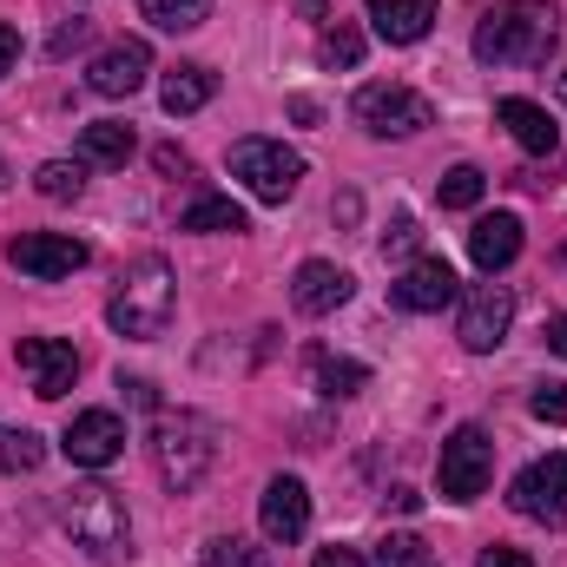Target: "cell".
<instances>
[{"mask_svg": "<svg viewBox=\"0 0 567 567\" xmlns=\"http://www.w3.org/2000/svg\"><path fill=\"white\" fill-rule=\"evenodd\" d=\"M555 47H561L555 0H502L475 27V60L482 66H548Z\"/></svg>", "mask_w": 567, "mask_h": 567, "instance_id": "obj_1", "label": "cell"}, {"mask_svg": "<svg viewBox=\"0 0 567 567\" xmlns=\"http://www.w3.org/2000/svg\"><path fill=\"white\" fill-rule=\"evenodd\" d=\"M172 310H178V278H172V265H165V258H133V265L120 271L113 303H106V323H113L120 337H133V343H152V337H165Z\"/></svg>", "mask_w": 567, "mask_h": 567, "instance_id": "obj_2", "label": "cell"}, {"mask_svg": "<svg viewBox=\"0 0 567 567\" xmlns=\"http://www.w3.org/2000/svg\"><path fill=\"white\" fill-rule=\"evenodd\" d=\"M218 462V423L198 410H165L152 423V468L172 495H192L205 482V468Z\"/></svg>", "mask_w": 567, "mask_h": 567, "instance_id": "obj_3", "label": "cell"}, {"mask_svg": "<svg viewBox=\"0 0 567 567\" xmlns=\"http://www.w3.org/2000/svg\"><path fill=\"white\" fill-rule=\"evenodd\" d=\"M60 528L93 555V561H120L133 555V522H126V502L106 488V482H80L60 495Z\"/></svg>", "mask_w": 567, "mask_h": 567, "instance_id": "obj_4", "label": "cell"}, {"mask_svg": "<svg viewBox=\"0 0 567 567\" xmlns=\"http://www.w3.org/2000/svg\"><path fill=\"white\" fill-rule=\"evenodd\" d=\"M488 475H495V442H488V429L462 423L449 442H442V462H435V482H442V502H455V508H468L482 488H488Z\"/></svg>", "mask_w": 567, "mask_h": 567, "instance_id": "obj_5", "label": "cell"}, {"mask_svg": "<svg viewBox=\"0 0 567 567\" xmlns=\"http://www.w3.org/2000/svg\"><path fill=\"white\" fill-rule=\"evenodd\" d=\"M231 178H245V192L251 198H265V205H284L290 192H297V178H303V158L278 140H238L231 145Z\"/></svg>", "mask_w": 567, "mask_h": 567, "instance_id": "obj_6", "label": "cell"}, {"mask_svg": "<svg viewBox=\"0 0 567 567\" xmlns=\"http://www.w3.org/2000/svg\"><path fill=\"white\" fill-rule=\"evenodd\" d=\"M357 126L370 133V140H410V133H423L435 126V106H429L416 86H363L357 93Z\"/></svg>", "mask_w": 567, "mask_h": 567, "instance_id": "obj_7", "label": "cell"}, {"mask_svg": "<svg viewBox=\"0 0 567 567\" xmlns=\"http://www.w3.org/2000/svg\"><path fill=\"white\" fill-rule=\"evenodd\" d=\"M508 323H515V290L508 284H475L468 297H462V317H455V337H462V350L468 357H488V350H502V337H508Z\"/></svg>", "mask_w": 567, "mask_h": 567, "instance_id": "obj_8", "label": "cell"}, {"mask_svg": "<svg viewBox=\"0 0 567 567\" xmlns=\"http://www.w3.org/2000/svg\"><path fill=\"white\" fill-rule=\"evenodd\" d=\"M508 508L522 522H567V455H542L508 482Z\"/></svg>", "mask_w": 567, "mask_h": 567, "instance_id": "obj_9", "label": "cell"}, {"mask_svg": "<svg viewBox=\"0 0 567 567\" xmlns=\"http://www.w3.org/2000/svg\"><path fill=\"white\" fill-rule=\"evenodd\" d=\"M86 258H93V251H86L80 238H66V231H27V238L7 245V265H13L20 278H40V284L86 271Z\"/></svg>", "mask_w": 567, "mask_h": 567, "instance_id": "obj_10", "label": "cell"}, {"mask_svg": "<svg viewBox=\"0 0 567 567\" xmlns=\"http://www.w3.org/2000/svg\"><path fill=\"white\" fill-rule=\"evenodd\" d=\"M60 449H66L73 468H106V462L126 455V423H120L113 410H80V416L66 423V435H60Z\"/></svg>", "mask_w": 567, "mask_h": 567, "instance_id": "obj_11", "label": "cell"}, {"mask_svg": "<svg viewBox=\"0 0 567 567\" xmlns=\"http://www.w3.org/2000/svg\"><path fill=\"white\" fill-rule=\"evenodd\" d=\"M145 73H152V47H145V40H113V47L93 53L86 86H93L100 100H133L145 86Z\"/></svg>", "mask_w": 567, "mask_h": 567, "instance_id": "obj_12", "label": "cell"}, {"mask_svg": "<svg viewBox=\"0 0 567 567\" xmlns=\"http://www.w3.org/2000/svg\"><path fill=\"white\" fill-rule=\"evenodd\" d=\"M20 370H27V383H33V396H66L73 390V377H80V350L73 343H60V337H20Z\"/></svg>", "mask_w": 567, "mask_h": 567, "instance_id": "obj_13", "label": "cell"}, {"mask_svg": "<svg viewBox=\"0 0 567 567\" xmlns=\"http://www.w3.org/2000/svg\"><path fill=\"white\" fill-rule=\"evenodd\" d=\"M258 522H265V542H303L310 535V488L297 475H271L258 495Z\"/></svg>", "mask_w": 567, "mask_h": 567, "instance_id": "obj_14", "label": "cell"}, {"mask_svg": "<svg viewBox=\"0 0 567 567\" xmlns=\"http://www.w3.org/2000/svg\"><path fill=\"white\" fill-rule=\"evenodd\" d=\"M455 297H462V284H455V271H449V258H416L403 278L390 284V303H396V310H416V317L449 310Z\"/></svg>", "mask_w": 567, "mask_h": 567, "instance_id": "obj_15", "label": "cell"}, {"mask_svg": "<svg viewBox=\"0 0 567 567\" xmlns=\"http://www.w3.org/2000/svg\"><path fill=\"white\" fill-rule=\"evenodd\" d=\"M350 290H357V278H350L343 265L310 258V265H297V278H290V303H297L303 317H330V310L350 303Z\"/></svg>", "mask_w": 567, "mask_h": 567, "instance_id": "obj_16", "label": "cell"}, {"mask_svg": "<svg viewBox=\"0 0 567 567\" xmlns=\"http://www.w3.org/2000/svg\"><path fill=\"white\" fill-rule=\"evenodd\" d=\"M468 258H475L482 278L508 271V265L522 258V218H515V212H488V218H475V231H468Z\"/></svg>", "mask_w": 567, "mask_h": 567, "instance_id": "obj_17", "label": "cell"}, {"mask_svg": "<svg viewBox=\"0 0 567 567\" xmlns=\"http://www.w3.org/2000/svg\"><path fill=\"white\" fill-rule=\"evenodd\" d=\"M363 7H370L377 40H390V47H416L435 27V0H363Z\"/></svg>", "mask_w": 567, "mask_h": 567, "instance_id": "obj_18", "label": "cell"}, {"mask_svg": "<svg viewBox=\"0 0 567 567\" xmlns=\"http://www.w3.org/2000/svg\"><path fill=\"white\" fill-rule=\"evenodd\" d=\"M495 120L515 133V145H522V152H535V158L561 145V126H555V120H548L535 100H495Z\"/></svg>", "mask_w": 567, "mask_h": 567, "instance_id": "obj_19", "label": "cell"}, {"mask_svg": "<svg viewBox=\"0 0 567 567\" xmlns=\"http://www.w3.org/2000/svg\"><path fill=\"white\" fill-rule=\"evenodd\" d=\"M212 93H218V73L212 66H172L165 73V86H158V100H165V113H198V106H212Z\"/></svg>", "mask_w": 567, "mask_h": 567, "instance_id": "obj_20", "label": "cell"}, {"mask_svg": "<svg viewBox=\"0 0 567 567\" xmlns=\"http://www.w3.org/2000/svg\"><path fill=\"white\" fill-rule=\"evenodd\" d=\"M178 231H198V238H218V231H251L245 205L238 198H192L178 212Z\"/></svg>", "mask_w": 567, "mask_h": 567, "instance_id": "obj_21", "label": "cell"}, {"mask_svg": "<svg viewBox=\"0 0 567 567\" xmlns=\"http://www.w3.org/2000/svg\"><path fill=\"white\" fill-rule=\"evenodd\" d=\"M140 152L133 140V126H120V120H93L86 133H80V165H126Z\"/></svg>", "mask_w": 567, "mask_h": 567, "instance_id": "obj_22", "label": "cell"}, {"mask_svg": "<svg viewBox=\"0 0 567 567\" xmlns=\"http://www.w3.org/2000/svg\"><path fill=\"white\" fill-rule=\"evenodd\" d=\"M482 192H488L482 165H449V172H442V185H435L442 212H475V205H482Z\"/></svg>", "mask_w": 567, "mask_h": 567, "instance_id": "obj_23", "label": "cell"}, {"mask_svg": "<svg viewBox=\"0 0 567 567\" xmlns=\"http://www.w3.org/2000/svg\"><path fill=\"white\" fill-rule=\"evenodd\" d=\"M140 13L152 27H165V33H192V27H205L212 0H140Z\"/></svg>", "mask_w": 567, "mask_h": 567, "instance_id": "obj_24", "label": "cell"}, {"mask_svg": "<svg viewBox=\"0 0 567 567\" xmlns=\"http://www.w3.org/2000/svg\"><path fill=\"white\" fill-rule=\"evenodd\" d=\"M370 383V370L363 363H350V357H330V350H317V390L323 396H357Z\"/></svg>", "mask_w": 567, "mask_h": 567, "instance_id": "obj_25", "label": "cell"}, {"mask_svg": "<svg viewBox=\"0 0 567 567\" xmlns=\"http://www.w3.org/2000/svg\"><path fill=\"white\" fill-rule=\"evenodd\" d=\"M40 462H47V442L33 429H0V468L7 475H33Z\"/></svg>", "mask_w": 567, "mask_h": 567, "instance_id": "obj_26", "label": "cell"}, {"mask_svg": "<svg viewBox=\"0 0 567 567\" xmlns=\"http://www.w3.org/2000/svg\"><path fill=\"white\" fill-rule=\"evenodd\" d=\"M80 185H86V165H80V158H73V165H66V158H47V165L33 172V192H40V198H80Z\"/></svg>", "mask_w": 567, "mask_h": 567, "instance_id": "obj_27", "label": "cell"}, {"mask_svg": "<svg viewBox=\"0 0 567 567\" xmlns=\"http://www.w3.org/2000/svg\"><path fill=\"white\" fill-rule=\"evenodd\" d=\"M205 567H265V548L245 535H212L205 542Z\"/></svg>", "mask_w": 567, "mask_h": 567, "instance_id": "obj_28", "label": "cell"}, {"mask_svg": "<svg viewBox=\"0 0 567 567\" xmlns=\"http://www.w3.org/2000/svg\"><path fill=\"white\" fill-rule=\"evenodd\" d=\"M317 60H323V66H357V60H363V33H357V27H343V20H337V27H323Z\"/></svg>", "mask_w": 567, "mask_h": 567, "instance_id": "obj_29", "label": "cell"}, {"mask_svg": "<svg viewBox=\"0 0 567 567\" xmlns=\"http://www.w3.org/2000/svg\"><path fill=\"white\" fill-rule=\"evenodd\" d=\"M377 567H435L423 535H390L383 548H377Z\"/></svg>", "mask_w": 567, "mask_h": 567, "instance_id": "obj_30", "label": "cell"}, {"mask_svg": "<svg viewBox=\"0 0 567 567\" xmlns=\"http://www.w3.org/2000/svg\"><path fill=\"white\" fill-rule=\"evenodd\" d=\"M416 245H423V225H416V218H396V225L383 231V258H410Z\"/></svg>", "mask_w": 567, "mask_h": 567, "instance_id": "obj_31", "label": "cell"}, {"mask_svg": "<svg viewBox=\"0 0 567 567\" xmlns=\"http://www.w3.org/2000/svg\"><path fill=\"white\" fill-rule=\"evenodd\" d=\"M528 410H535L542 423H567V383H542V390L528 396Z\"/></svg>", "mask_w": 567, "mask_h": 567, "instance_id": "obj_32", "label": "cell"}, {"mask_svg": "<svg viewBox=\"0 0 567 567\" xmlns=\"http://www.w3.org/2000/svg\"><path fill=\"white\" fill-rule=\"evenodd\" d=\"M310 567H363V555L357 548H343V542H330V548H317V561Z\"/></svg>", "mask_w": 567, "mask_h": 567, "instance_id": "obj_33", "label": "cell"}, {"mask_svg": "<svg viewBox=\"0 0 567 567\" xmlns=\"http://www.w3.org/2000/svg\"><path fill=\"white\" fill-rule=\"evenodd\" d=\"M475 567H535V561H528L522 548H482V561Z\"/></svg>", "mask_w": 567, "mask_h": 567, "instance_id": "obj_34", "label": "cell"}, {"mask_svg": "<svg viewBox=\"0 0 567 567\" xmlns=\"http://www.w3.org/2000/svg\"><path fill=\"white\" fill-rule=\"evenodd\" d=\"M13 60H20V33H13V27L0 20V80L13 73Z\"/></svg>", "mask_w": 567, "mask_h": 567, "instance_id": "obj_35", "label": "cell"}, {"mask_svg": "<svg viewBox=\"0 0 567 567\" xmlns=\"http://www.w3.org/2000/svg\"><path fill=\"white\" fill-rule=\"evenodd\" d=\"M152 158H158V172H192V158H185V152H178V145H158V152H152Z\"/></svg>", "mask_w": 567, "mask_h": 567, "instance_id": "obj_36", "label": "cell"}, {"mask_svg": "<svg viewBox=\"0 0 567 567\" xmlns=\"http://www.w3.org/2000/svg\"><path fill=\"white\" fill-rule=\"evenodd\" d=\"M542 337H548V350H555V357H567V317H548V330H542Z\"/></svg>", "mask_w": 567, "mask_h": 567, "instance_id": "obj_37", "label": "cell"}, {"mask_svg": "<svg viewBox=\"0 0 567 567\" xmlns=\"http://www.w3.org/2000/svg\"><path fill=\"white\" fill-rule=\"evenodd\" d=\"M561 100H567V73H561Z\"/></svg>", "mask_w": 567, "mask_h": 567, "instance_id": "obj_38", "label": "cell"}, {"mask_svg": "<svg viewBox=\"0 0 567 567\" xmlns=\"http://www.w3.org/2000/svg\"><path fill=\"white\" fill-rule=\"evenodd\" d=\"M0 178H7V165H0Z\"/></svg>", "mask_w": 567, "mask_h": 567, "instance_id": "obj_39", "label": "cell"}]
</instances>
